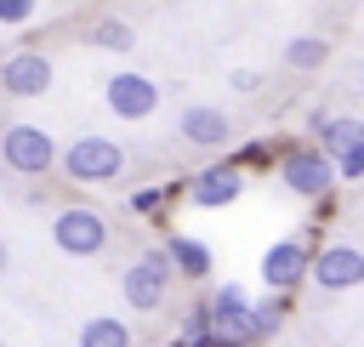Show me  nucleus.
Masks as SVG:
<instances>
[{
	"instance_id": "nucleus-18",
	"label": "nucleus",
	"mask_w": 364,
	"mask_h": 347,
	"mask_svg": "<svg viewBox=\"0 0 364 347\" xmlns=\"http://www.w3.org/2000/svg\"><path fill=\"white\" fill-rule=\"evenodd\" d=\"M159 205H165V188H142V193H131V210H136V216H154Z\"/></svg>"
},
{
	"instance_id": "nucleus-6",
	"label": "nucleus",
	"mask_w": 364,
	"mask_h": 347,
	"mask_svg": "<svg viewBox=\"0 0 364 347\" xmlns=\"http://www.w3.org/2000/svg\"><path fill=\"white\" fill-rule=\"evenodd\" d=\"M318 125V148L336 159V171L347 182L364 176V119H313Z\"/></svg>"
},
{
	"instance_id": "nucleus-21",
	"label": "nucleus",
	"mask_w": 364,
	"mask_h": 347,
	"mask_svg": "<svg viewBox=\"0 0 364 347\" xmlns=\"http://www.w3.org/2000/svg\"><path fill=\"white\" fill-rule=\"evenodd\" d=\"M256 85H262L256 68H239V74H233V91H256Z\"/></svg>"
},
{
	"instance_id": "nucleus-24",
	"label": "nucleus",
	"mask_w": 364,
	"mask_h": 347,
	"mask_svg": "<svg viewBox=\"0 0 364 347\" xmlns=\"http://www.w3.org/2000/svg\"><path fill=\"white\" fill-rule=\"evenodd\" d=\"M0 347H6V341H0Z\"/></svg>"
},
{
	"instance_id": "nucleus-16",
	"label": "nucleus",
	"mask_w": 364,
	"mask_h": 347,
	"mask_svg": "<svg viewBox=\"0 0 364 347\" xmlns=\"http://www.w3.org/2000/svg\"><path fill=\"white\" fill-rule=\"evenodd\" d=\"M324 57H330V46H324L318 34H296V40L284 46V63H290V68H318Z\"/></svg>"
},
{
	"instance_id": "nucleus-12",
	"label": "nucleus",
	"mask_w": 364,
	"mask_h": 347,
	"mask_svg": "<svg viewBox=\"0 0 364 347\" xmlns=\"http://www.w3.org/2000/svg\"><path fill=\"white\" fill-rule=\"evenodd\" d=\"M0 85H6L11 97H40V91L51 85V63H46L40 51H11V57L0 63Z\"/></svg>"
},
{
	"instance_id": "nucleus-20",
	"label": "nucleus",
	"mask_w": 364,
	"mask_h": 347,
	"mask_svg": "<svg viewBox=\"0 0 364 347\" xmlns=\"http://www.w3.org/2000/svg\"><path fill=\"white\" fill-rule=\"evenodd\" d=\"M233 159H239V165H262V159H267V142H250V148H239Z\"/></svg>"
},
{
	"instance_id": "nucleus-8",
	"label": "nucleus",
	"mask_w": 364,
	"mask_h": 347,
	"mask_svg": "<svg viewBox=\"0 0 364 347\" xmlns=\"http://www.w3.org/2000/svg\"><path fill=\"white\" fill-rule=\"evenodd\" d=\"M102 97H108V108H114L119 119H148L154 102H159V85H154L148 74H136V68H119V74H108Z\"/></svg>"
},
{
	"instance_id": "nucleus-19",
	"label": "nucleus",
	"mask_w": 364,
	"mask_h": 347,
	"mask_svg": "<svg viewBox=\"0 0 364 347\" xmlns=\"http://www.w3.org/2000/svg\"><path fill=\"white\" fill-rule=\"evenodd\" d=\"M34 17V0H0V23H28Z\"/></svg>"
},
{
	"instance_id": "nucleus-17",
	"label": "nucleus",
	"mask_w": 364,
	"mask_h": 347,
	"mask_svg": "<svg viewBox=\"0 0 364 347\" xmlns=\"http://www.w3.org/2000/svg\"><path fill=\"white\" fill-rule=\"evenodd\" d=\"M91 46H102V51H131V46H136V34H131V23L102 17V23L91 28Z\"/></svg>"
},
{
	"instance_id": "nucleus-3",
	"label": "nucleus",
	"mask_w": 364,
	"mask_h": 347,
	"mask_svg": "<svg viewBox=\"0 0 364 347\" xmlns=\"http://www.w3.org/2000/svg\"><path fill=\"white\" fill-rule=\"evenodd\" d=\"M63 171L74 182H114L125 171V148L108 142V137H80L68 154H63Z\"/></svg>"
},
{
	"instance_id": "nucleus-4",
	"label": "nucleus",
	"mask_w": 364,
	"mask_h": 347,
	"mask_svg": "<svg viewBox=\"0 0 364 347\" xmlns=\"http://www.w3.org/2000/svg\"><path fill=\"white\" fill-rule=\"evenodd\" d=\"M0 159L17 171V176H46L57 165V142L40 131V125H11L6 142H0Z\"/></svg>"
},
{
	"instance_id": "nucleus-13",
	"label": "nucleus",
	"mask_w": 364,
	"mask_h": 347,
	"mask_svg": "<svg viewBox=\"0 0 364 347\" xmlns=\"http://www.w3.org/2000/svg\"><path fill=\"white\" fill-rule=\"evenodd\" d=\"M182 137L193 142V148H228L233 142V125H228V114L222 108H210V102H193V108H182Z\"/></svg>"
},
{
	"instance_id": "nucleus-5",
	"label": "nucleus",
	"mask_w": 364,
	"mask_h": 347,
	"mask_svg": "<svg viewBox=\"0 0 364 347\" xmlns=\"http://www.w3.org/2000/svg\"><path fill=\"white\" fill-rule=\"evenodd\" d=\"M51 239H57L63 256H97V250L108 245V222H102L97 210H85V205H68V210H57Z\"/></svg>"
},
{
	"instance_id": "nucleus-1",
	"label": "nucleus",
	"mask_w": 364,
	"mask_h": 347,
	"mask_svg": "<svg viewBox=\"0 0 364 347\" xmlns=\"http://www.w3.org/2000/svg\"><path fill=\"white\" fill-rule=\"evenodd\" d=\"M279 176H284V188H290V193H301V199L324 205L341 171H336V159H330L324 148H290V154L279 159Z\"/></svg>"
},
{
	"instance_id": "nucleus-15",
	"label": "nucleus",
	"mask_w": 364,
	"mask_h": 347,
	"mask_svg": "<svg viewBox=\"0 0 364 347\" xmlns=\"http://www.w3.org/2000/svg\"><path fill=\"white\" fill-rule=\"evenodd\" d=\"M80 347H131V330L119 319H91L80 330Z\"/></svg>"
},
{
	"instance_id": "nucleus-2",
	"label": "nucleus",
	"mask_w": 364,
	"mask_h": 347,
	"mask_svg": "<svg viewBox=\"0 0 364 347\" xmlns=\"http://www.w3.org/2000/svg\"><path fill=\"white\" fill-rule=\"evenodd\" d=\"M171 250H148V256H136L131 267H125V279H119V290H125V307H136V313H154L159 301H165V290H171Z\"/></svg>"
},
{
	"instance_id": "nucleus-9",
	"label": "nucleus",
	"mask_w": 364,
	"mask_h": 347,
	"mask_svg": "<svg viewBox=\"0 0 364 347\" xmlns=\"http://www.w3.org/2000/svg\"><path fill=\"white\" fill-rule=\"evenodd\" d=\"M262 279H267V290H296L301 279H313V256H307V245L301 239H279V245H267V256H262Z\"/></svg>"
},
{
	"instance_id": "nucleus-14",
	"label": "nucleus",
	"mask_w": 364,
	"mask_h": 347,
	"mask_svg": "<svg viewBox=\"0 0 364 347\" xmlns=\"http://www.w3.org/2000/svg\"><path fill=\"white\" fill-rule=\"evenodd\" d=\"M171 262H176L188 279H205V273H210V250H205L199 239H188V233H176V239H171Z\"/></svg>"
},
{
	"instance_id": "nucleus-7",
	"label": "nucleus",
	"mask_w": 364,
	"mask_h": 347,
	"mask_svg": "<svg viewBox=\"0 0 364 347\" xmlns=\"http://www.w3.org/2000/svg\"><path fill=\"white\" fill-rule=\"evenodd\" d=\"M210 330L216 336H233V341H256V301L239 290V284H222L210 290Z\"/></svg>"
},
{
	"instance_id": "nucleus-22",
	"label": "nucleus",
	"mask_w": 364,
	"mask_h": 347,
	"mask_svg": "<svg viewBox=\"0 0 364 347\" xmlns=\"http://www.w3.org/2000/svg\"><path fill=\"white\" fill-rule=\"evenodd\" d=\"M6 267H11V250H6V245H0V273H6Z\"/></svg>"
},
{
	"instance_id": "nucleus-11",
	"label": "nucleus",
	"mask_w": 364,
	"mask_h": 347,
	"mask_svg": "<svg viewBox=\"0 0 364 347\" xmlns=\"http://www.w3.org/2000/svg\"><path fill=\"white\" fill-rule=\"evenodd\" d=\"M313 284L318 290H353V284H364V250H353V245L318 250L313 256Z\"/></svg>"
},
{
	"instance_id": "nucleus-10",
	"label": "nucleus",
	"mask_w": 364,
	"mask_h": 347,
	"mask_svg": "<svg viewBox=\"0 0 364 347\" xmlns=\"http://www.w3.org/2000/svg\"><path fill=\"white\" fill-rule=\"evenodd\" d=\"M239 188H245V165H239V159H222V165H205V171L188 182V199L205 205V210H222V205L239 199Z\"/></svg>"
},
{
	"instance_id": "nucleus-23",
	"label": "nucleus",
	"mask_w": 364,
	"mask_h": 347,
	"mask_svg": "<svg viewBox=\"0 0 364 347\" xmlns=\"http://www.w3.org/2000/svg\"><path fill=\"white\" fill-rule=\"evenodd\" d=\"M6 131H11V125H6V119H0V142H6Z\"/></svg>"
}]
</instances>
